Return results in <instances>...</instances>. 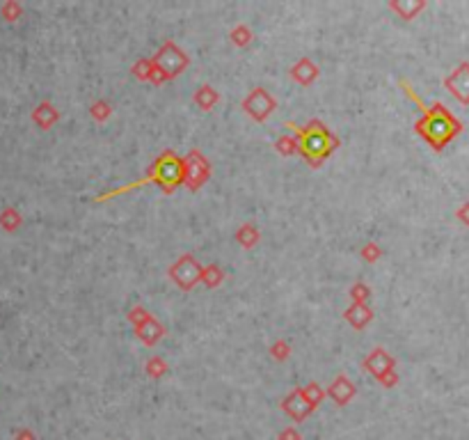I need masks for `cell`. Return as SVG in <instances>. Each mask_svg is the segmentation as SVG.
Instances as JSON below:
<instances>
[{
    "label": "cell",
    "instance_id": "cell-2",
    "mask_svg": "<svg viewBox=\"0 0 469 440\" xmlns=\"http://www.w3.org/2000/svg\"><path fill=\"white\" fill-rule=\"evenodd\" d=\"M305 152L309 154V156H323V154H327V133L325 131H307L305 135Z\"/></svg>",
    "mask_w": 469,
    "mask_h": 440
},
{
    "label": "cell",
    "instance_id": "cell-1",
    "mask_svg": "<svg viewBox=\"0 0 469 440\" xmlns=\"http://www.w3.org/2000/svg\"><path fill=\"white\" fill-rule=\"evenodd\" d=\"M423 128V135L428 138V140L433 142V145H444L451 135L456 133V122L454 119L449 117V113H444L442 108H435V113H430L428 117H426V122L421 124Z\"/></svg>",
    "mask_w": 469,
    "mask_h": 440
}]
</instances>
